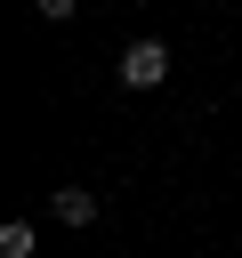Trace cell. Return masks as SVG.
Masks as SVG:
<instances>
[{
	"mask_svg": "<svg viewBox=\"0 0 242 258\" xmlns=\"http://www.w3.org/2000/svg\"><path fill=\"white\" fill-rule=\"evenodd\" d=\"M0 258H32V226H24V218L0 226Z\"/></svg>",
	"mask_w": 242,
	"mask_h": 258,
	"instance_id": "3",
	"label": "cell"
},
{
	"mask_svg": "<svg viewBox=\"0 0 242 258\" xmlns=\"http://www.w3.org/2000/svg\"><path fill=\"white\" fill-rule=\"evenodd\" d=\"M48 210H56V226H97V194H89V185H65V194H48Z\"/></svg>",
	"mask_w": 242,
	"mask_h": 258,
	"instance_id": "2",
	"label": "cell"
},
{
	"mask_svg": "<svg viewBox=\"0 0 242 258\" xmlns=\"http://www.w3.org/2000/svg\"><path fill=\"white\" fill-rule=\"evenodd\" d=\"M121 81H129V89H161V81H169V48H161V40H129Z\"/></svg>",
	"mask_w": 242,
	"mask_h": 258,
	"instance_id": "1",
	"label": "cell"
},
{
	"mask_svg": "<svg viewBox=\"0 0 242 258\" xmlns=\"http://www.w3.org/2000/svg\"><path fill=\"white\" fill-rule=\"evenodd\" d=\"M32 8H40V16H48V24H65V16H73V8H81V0H32Z\"/></svg>",
	"mask_w": 242,
	"mask_h": 258,
	"instance_id": "4",
	"label": "cell"
}]
</instances>
